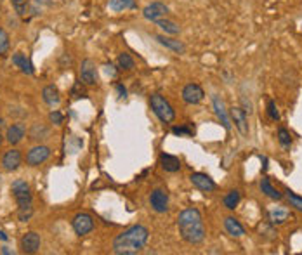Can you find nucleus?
Instances as JSON below:
<instances>
[{"label": "nucleus", "instance_id": "4468645a", "mask_svg": "<svg viewBox=\"0 0 302 255\" xmlns=\"http://www.w3.org/2000/svg\"><path fill=\"white\" fill-rule=\"evenodd\" d=\"M229 115H231V118H233V121H234V127H236L238 131L241 132V136L249 134V123H247V115H245V111H243L240 106H233V108L229 109Z\"/></svg>", "mask_w": 302, "mask_h": 255}, {"label": "nucleus", "instance_id": "f8f14e48", "mask_svg": "<svg viewBox=\"0 0 302 255\" xmlns=\"http://www.w3.org/2000/svg\"><path fill=\"white\" fill-rule=\"evenodd\" d=\"M21 162H23V155L19 150H9L2 156V167L6 168L7 172L18 170L19 165H21Z\"/></svg>", "mask_w": 302, "mask_h": 255}, {"label": "nucleus", "instance_id": "4c0bfd02", "mask_svg": "<svg viewBox=\"0 0 302 255\" xmlns=\"http://www.w3.org/2000/svg\"><path fill=\"white\" fill-rule=\"evenodd\" d=\"M72 94H73V96H75V97L84 96V89H82V82H77L75 87H73V90H72Z\"/></svg>", "mask_w": 302, "mask_h": 255}, {"label": "nucleus", "instance_id": "6ab92c4d", "mask_svg": "<svg viewBox=\"0 0 302 255\" xmlns=\"http://www.w3.org/2000/svg\"><path fill=\"white\" fill-rule=\"evenodd\" d=\"M13 65L18 66L25 75H33V65L23 52H16L13 56Z\"/></svg>", "mask_w": 302, "mask_h": 255}, {"label": "nucleus", "instance_id": "473e14b6", "mask_svg": "<svg viewBox=\"0 0 302 255\" xmlns=\"http://www.w3.org/2000/svg\"><path fill=\"white\" fill-rule=\"evenodd\" d=\"M287 200L290 203V207H293L295 210L302 212V196H297L295 193H292V191H287Z\"/></svg>", "mask_w": 302, "mask_h": 255}, {"label": "nucleus", "instance_id": "ea45409f", "mask_svg": "<svg viewBox=\"0 0 302 255\" xmlns=\"http://www.w3.org/2000/svg\"><path fill=\"white\" fill-rule=\"evenodd\" d=\"M104 72L108 73L109 77H115V73H116L115 70H113V65H106V66H104Z\"/></svg>", "mask_w": 302, "mask_h": 255}, {"label": "nucleus", "instance_id": "a211bd4d", "mask_svg": "<svg viewBox=\"0 0 302 255\" xmlns=\"http://www.w3.org/2000/svg\"><path fill=\"white\" fill-rule=\"evenodd\" d=\"M224 229H226V233L233 238H241L243 234H245L243 226L234 217H226L224 219Z\"/></svg>", "mask_w": 302, "mask_h": 255}, {"label": "nucleus", "instance_id": "a878e982", "mask_svg": "<svg viewBox=\"0 0 302 255\" xmlns=\"http://www.w3.org/2000/svg\"><path fill=\"white\" fill-rule=\"evenodd\" d=\"M30 137L33 141H44V139L49 137V129H47L45 125H42V123H35L33 127H31V131H30Z\"/></svg>", "mask_w": 302, "mask_h": 255}, {"label": "nucleus", "instance_id": "423d86ee", "mask_svg": "<svg viewBox=\"0 0 302 255\" xmlns=\"http://www.w3.org/2000/svg\"><path fill=\"white\" fill-rule=\"evenodd\" d=\"M150 205L156 214H165L168 210V195L163 189H153L150 195Z\"/></svg>", "mask_w": 302, "mask_h": 255}, {"label": "nucleus", "instance_id": "79ce46f5", "mask_svg": "<svg viewBox=\"0 0 302 255\" xmlns=\"http://www.w3.org/2000/svg\"><path fill=\"white\" fill-rule=\"evenodd\" d=\"M0 240H2V241H7V240H9V238H7V234L4 233V231H0Z\"/></svg>", "mask_w": 302, "mask_h": 255}, {"label": "nucleus", "instance_id": "c85d7f7f", "mask_svg": "<svg viewBox=\"0 0 302 255\" xmlns=\"http://www.w3.org/2000/svg\"><path fill=\"white\" fill-rule=\"evenodd\" d=\"M118 66L120 70H132L134 68V59H132V56L129 52H122L118 56Z\"/></svg>", "mask_w": 302, "mask_h": 255}, {"label": "nucleus", "instance_id": "dca6fc26", "mask_svg": "<svg viewBox=\"0 0 302 255\" xmlns=\"http://www.w3.org/2000/svg\"><path fill=\"white\" fill-rule=\"evenodd\" d=\"M25 134H26L25 125H23V123H14L13 127L7 129L6 139H7V143H11V144H18V143H21V141H23Z\"/></svg>", "mask_w": 302, "mask_h": 255}, {"label": "nucleus", "instance_id": "393cba45", "mask_svg": "<svg viewBox=\"0 0 302 255\" xmlns=\"http://www.w3.org/2000/svg\"><path fill=\"white\" fill-rule=\"evenodd\" d=\"M240 200H241V195H240V191L238 189H233V191H229L226 196H224V207L227 210H234L238 207V203H240Z\"/></svg>", "mask_w": 302, "mask_h": 255}, {"label": "nucleus", "instance_id": "72a5a7b5", "mask_svg": "<svg viewBox=\"0 0 302 255\" xmlns=\"http://www.w3.org/2000/svg\"><path fill=\"white\" fill-rule=\"evenodd\" d=\"M268 115H269V118L274 120V121L280 120V111L276 109V104H274V101H268Z\"/></svg>", "mask_w": 302, "mask_h": 255}, {"label": "nucleus", "instance_id": "9d476101", "mask_svg": "<svg viewBox=\"0 0 302 255\" xmlns=\"http://www.w3.org/2000/svg\"><path fill=\"white\" fill-rule=\"evenodd\" d=\"M73 229L78 236H85L94 229V221L89 214H77L73 219Z\"/></svg>", "mask_w": 302, "mask_h": 255}, {"label": "nucleus", "instance_id": "f257e3e1", "mask_svg": "<svg viewBox=\"0 0 302 255\" xmlns=\"http://www.w3.org/2000/svg\"><path fill=\"white\" fill-rule=\"evenodd\" d=\"M150 240L148 227L136 224L129 229L122 231L118 236L113 240V252L116 255H134L144 248V245Z\"/></svg>", "mask_w": 302, "mask_h": 255}, {"label": "nucleus", "instance_id": "58836bf2", "mask_svg": "<svg viewBox=\"0 0 302 255\" xmlns=\"http://www.w3.org/2000/svg\"><path fill=\"white\" fill-rule=\"evenodd\" d=\"M116 90H118V97H120V99H125V97H127V90H125V87L122 84L116 85Z\"/></svg>", "mask_w": 302, "mask_h": 255}, {"label": "nucleus", "instance_id": "c9c22d12", "mask_svg": "<svg viewBox=\"0 0 302 255\" xmlns=\"http://www.w3.org/2000/svg\"><path fill=\"white\" fill-rule=\"evenodd\" d=\"M241 104H243V111H245V115H252L254 113V106H252V103H250V101H247L245 97H241Z\"/></svg>", "mask_w": 302, "mask_h": 255}, {"label": "nucleus", "instance_id": "f03ea898", "mask_svg": "<svg viewBox=\"0 0 302 255\" xmlns=\"http://www.w3.org/2000/svg\"><path fill=\"white\" fill-rule=\"evenodd\" d=\"M179 234L190 245H200L205 240V227H203V219L198 209H186L179 214L177 217Z\"/></svg>", "mask_w": 302, "mask_h": 255}, {"label": "nucleus", "instance_id": "cd10ccee", "mask_svg": "<svg viewBox=\"0 0 302 255\" xmlns=\"http://www.w3.org/2000/svg\"><path fill=\"white\" fill-rule=\"evenodd\" d=\"M276 137H278V143L281 144L283 150H290V146H292V136H290V132L287 129H283V127L278 129Z\"/></svg>", "mask_w": 302, "mask_h": 255}, {"label": "nucleus", "instance_id": "ddd939ff", "mask_svg": "<svg viewBox=\"0 0 302 255\" xmlns=\"http://www.w3.org/2000/svg\"><path fill=\"white\" fill-rule=\"evenodd\" d=\"M19 246H21V250L25 253L38 252V248H40V236H38L37 233H33V231H30V233H26L25 236L21 238Z\"/></svg>", "mask_w": 302, "mask_h": 255}, {"label": "nucleus", "instance_id": "20e7f679", "mask_svg": "<svg viewBox=\"0 0 302 255\" xmlns=\"http://www.w3.org/2000/svg\"><path fill=\"white\" fill-rule=\"evenodd\" d=\"M13 189V195H14V200L18 203V207H23V205H30L31 203V193H30V186L26 180L23 179H16L11 186Z\"/></svg>", "mask_w": 302, "mask_h": 255}, {"label": "nucleus", "instance_id": "4be33fe9", "mask_svg": "<svg viewBox=\"0 0 302 255\" xmlns=\"http://www.w3.org/2000/svg\"><path fill=\"white\" fill-rule=\"evenodd\" d=\"M261 191L271 200H281V198H283V193H280L278 189H274L271 180H269L268 177H264L261 180Z\"/></svg>", "mask_w": 302, "mask_h": 255}, {"label": "nucleus", "instance_id": "aec40b11", "mask_svg": "<svg viewBox=\"0 0 302 255\" xmlns=\"http://www.w3.org/2000/svg\"><path fill=\"white\" fill-rule=\"evenodd\" d=\"M160 165L165 172H177L181 168V160L177 156H172V155H160Z\"/></svg>", "mask_w": 302, "mask_h": 255}, {"label": "nucleus", "instance_id": "1a4fd4ad", "mask_svg": "<svg viewBox=\"0 0 302 255\" xmlns=\"http://www.w3.org/2000/svg\"><path fill=\"white\" fill-rule=\"evenodd\" d=\"M167 14H168V7L162 2H151L143 11L144 19H148V21H158V19L165 18Z\"/></svg>", "mask_w": 302, "mask_h": 255}, {"label": "nucleus", "instance_id": "c756f323", "mask_svg": "<svg viewBox=\"0 0 302 255\" xmlns=\"http://www.w3.org/2000/svg\"><path fill=\"white\" fill-rule=\"evenodd\" d=\"M31 215H33V207H31V203H30V205L19 207V210H18V219H19L21 222H28L30 219H31Z\"/></svg>", "mask_w": 302, "mask_h": 255}, {"label": "nucleus", "instance_id": "39448f33", "mask_svg": "<svg viewBox=\"0 0 302 255\" xmlns=\"http://www.w3.org/2000/svg\"><path fill=\"white\" fill-rule=\"evenodd\" d=\"M50 158V148L49 146H35L31 148L26 155V163L30 167H38L42 163H45Z\"/></svg>", "mask_w": 302, "mask_h": 255}, {"label": "nucleus", "instance_id": "bb28decb", "mask_svg": "<svg viewBox=\"0 0 302 255\" xmlns=\"http://www.w3.org/2000/svg\"><path fill=\"white\" fill-rule=\"evenodd\" d=\"M156 23V26L158 28H162L165 33H168V35H177L179 31H181V28H179V25H175L174 21H168V19H158V21H155Z\"/></svg>", "mask_w": 302, "mask_h": 255}, {"label": "nucleus", "instance_id": "b1692460", "mask_svg": "<svg viewBox=\"0 0 302 255\" xmlns=\"http://www.w3.org/2000/svg\"><path fill=\"white\" fill-rule=\"evenodd\" d=\"M108 7L115 13H122V11L127 9H134L136 7V0H109Z\"/></svg>", "mask_w": 302, "mask_h": 255}, {"label": "nucleus", "instance_id": "f3484780", "mask_svg": "<svg viewBox=\"0 0 302 255\" xmlns=\"http://www.w3.org/2000/svg\"><path fill=\"white\" fill-rule=\"evenodd\" d=\"M155 38H156V42H158L160 45L167 47V49L174 50V52H177V54L186 52V47H184V44H183V42H179V40H175V38H168V37H163V35H156Z\"/></svg>", "mask_w": 302, "mask_h": 255}, {"label": "nucleus", "instance_id": "c03bdc74", "mask_svg": "<svg viewBox=\"0 0 302 255\" xmlns=\"http://www.w3.org/2000/svg\"><path fill=\"white\" fill-rule=\"evenodd\" d=\"M2 141H4V137H2V134H0V144H2Z\"/></svg>", "mask_w": 302, "mask_h": 255}, {"label": "nucleus", "instance_id": "7ed1b4c3", "mask_svg": "<svg viewBox=\"0 0 302 255\" xmlns=\"http://www.w3.org/2000/svg\"><path fill=\"white\" fill-rule=\"evenodd\" d=\"M150 106L153 113L158 116V120L162 121V123H172V121H174L175 118L174 108H172V104L168 103L162 94H153L150 97Z\"/></svg>", "mask_w": 302, "mask_h": 255}, {"label": "nucleus", "instance_id": "5701e85b", "mask_svg": "<svg viewBox=\"0 0 302 255\" xmlns=\"http://www.w3.org/2000/svg\"><path fill=\"white\" fill-rule=\"evenodd\" d=\"M268 217H269V222H271V224H283V222L288 219V210L276 207V209L269 210Z\"/></svg>", "mask_w": 302, "mask_h": 255}, {"label": "nucleus", "instance_id": "e433bc0d", "mask_svg": "<svg viewBox=\"0 0 302 255\" xmlns=\"http://www.w3.org/2000/svg\"><path fill=\"white\" fill-rule=\"evenodd\" d=\"M49 118H50V121H52L54 125H61L63 123V115L59 111H52L49 115Z\"/></svg>", "mask_w": 302, "mask_h": 255}, {"label": "nucleus", "instance_id": "0eeeda50", "mask_svg": "<svg viewBox=\"0 0 302 255\" xmlns=\"http://www.w3.org/2000/svg\"><path fill=\"white\" fill-rule=\"evenodd\" d=\"M203 97H205V92L198 84H188L183 89V101L186 104H198L203 101Z\"/></svg>", "mask_w": 302, "mask_h": 255}, {"label": "nucleus", "instance_id": "6e6552de", "mask_svg": "<svg viewBox=\"0 0 302 255\" xmlns=\"http://www.w3.org/2000/svg\"><path fill=\"white\" fill-rule=\"evenodd\" d=\"M80 78L82 84L85 85H96L97 84V70L92 59H84L80 65Z\"/></svg>", "mask_w": 302, "mask_h": 255}, {"label": "nucleus", "instance_id": "37998d69", "mask_svg": "<svg viewBox=\"0 0 302 255\" xmlns=\"http://www.w3.org/2000/svg\"><path fill=\"white\" fill-rule=\"evenodd\" d=\"M2 125H4V118H0V127H2Z\"/></svg>", "mask_w": 302, "mask_h": 255}, {"label": "nucleus", "instance_id": "a19ab883", "mask_svg": "<svg viewBox=\"0 0 302 255\" xmlns=\"http://www.w3.org/2000/svg\"><path fill=\"white\" fill-rule=\"evenodd\" d=\"M2 253L4 255H11V253H14V252H13V250L7 248V246H2Z\"/></svg>", "mask_w": 302, "mask_h": 255}, {"label": "nucleus", "instance_id": "412c9836", "mask_svg": "<svg viewBox=\"0 0 302 255\" xmlns=\"http://www.w3.org/2000/svg\"><path fill=\"white\" fill-rule=\"evenodd\" d=\"M42 99L49 106H57L61 103L59 90L54 87V85H47V87H44V90H42Z\"/></svg>", "mask_w": 302, "mask_h": 255}, {"label": "nucleus", "instance_id": "f704fd0d", "mask_svg": "<svg viewBox=\"0 0 302 255\" xmlns=\"http://www.w3.org/2000/svg\"><path fill=\"white\" fill-rule=\"evenodd\" d=\"M172 134H175V136H191V134H193V131H191V129H188V127H174V129H172Z\"/></svg>", "mask_w": 302, "mask_h": 255}, {"label": "nucleus", "instance_id": "2f4dec72", "mask_svg": "<svg viewBox=\"0 0 302 255\" xmlns=\"http://www.w3.org/2000/svg\"><path fill=\"white\" fill-rule=\"evenodd\" d=\"M9 52V35L4 28H0V56H6Z\"/></svg>", "mask_w": 302, "mask_h": 255}, {"label": "nucleus", "instance_id": "9b49d317", "mask_svg": "<svg viewBox=\"0 0 302 255\" xmlns=\"http://www.w3.org/2000/svg\"><path fill=\"white\" fill-rule=\"evenodd\" d=\"M190 180L195 187H198L200 191H205V193H212V191H215V187H217L214 180H212V177H209L207 174H200V172L191 174Z\"/></svg>", "mask_w": 302, "mask_h": 255}, {"label": "nucleus", "instance_id": "2eb2a0df", "mask_svg": "<svg viewBox=\"0 0 302 255\" xmlns=\"http://www.w3.org/2000/svg\"><path fill=\"white\" fill-rule=\"evenodd\" d=\"M212 106H214V111H215V115H217V118L221 120L222 127H224L226 131H229L231 123H229V116H227V111H226L224 101H222L219 96H214L212 97Z\"/></svg>", "mask_w": 302, "mask_h": 255}, {"label": "nucleus", "instance_id": "7c9ffc66", "mask_svg": "<svg viewBox=\"0 0 302 255\" xmlns=\"http://www.w3.org/2000/svg\"><path fill=\"white\" fill-rule=\"evenodd\" d=\"M11 4H13L14 11L18 13L19 16H25L28 13V6H30V0H11Z\"/></svg>", "mask_w": 302, "mask_h": 255}]
</instances>
